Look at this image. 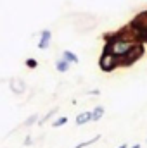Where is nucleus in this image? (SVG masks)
Instances as JSON below:
<instances>
[{
	"label": "nucleus",
	"mask_w": 147,
	"mask_h": 148,
	"mask_svg": "<svg viewBox=\"0 0 147 148\" xmlns=\"http://www.w3.org/2000/svg\"><path fill=\"white\" fill-rule=\"evenodd\" d=\"M62 59L68 60L69 64H78V62H80L78 55H76L74 52H71V50H64V52H62Z\"/></svg>",
	"instance_id": "obj_6"
},
{
	"label": "nucleus",
	"mask_w": 147,
	"mask_h": 148,
	"mask_svg": "<svg viewBox=\"0 0 147 148\" xmlns=\"http://www.w3.org/2000/svg\"><path fill=\"white\" fill-rule=\"evenodd\" d=\"M26 66L30 67V69H35L38 66V62H37V59H26Z\"/></svg>",
	"instance_id": "obj_12"
},
{
	"label": "nucleus",
	"mask_w": 147,
	"mask_h": 148,
	"mask_svg": "<svg viewBox=\"0 0 147 148\" xmlns=\"http://www.w3.org/2000/svg\"><path fill=\"white\" fill-rule=\"evenodd\" d=\"M126 26L130 28V31L135 35V38L142 45H147V9L139 12L137 16H133Z\"/></svg>",
	"instance_id": "obj_2"
},
{
	"label": "nucleus",
	"mask_w": 147,
	"mask_h": 148,
	"mask_svg": "<svg viewBox=\"0 0 147 148\" xmlns=\"http://www.w3.org/2000/svg\"><path fill=\"white\" fill-rule=\"evenodd\" d=\"M50 40H52V33L50 29H43L40 35V41H38V48L40 50H47L50 47Z\"/></svg>",
	"instance_id": "obj_4"
},
{
	"label": "nucleus",
	"mask_w": 147,
	"mask_h": 148,
	"mask_svg": "<svg viewBox=\"0 0 147 148\" xmlns=\"http://www.w3.org/2000/svg\"><path fill=\"white\" fill-rule=\"evenodd\" d=\"M68 121H69V119H68L66 115H62V117H57V119H55V121L52 122V126H54V127H61V126L68 124Z\"/></svg>",
	"instance_id": "obj_10"
},
{
	"label": "nucleus",
	"mask_w": 147,
	"mask_h": 148,
	"mask_svg": "<svg viewBox=\"0 0 147 148\" xmlns=\"http://www.w3.org/2000/svg\"><path fill=\"white\" fill-rule=\"evenodd\" d=\"M102 38H104V47L101 53L111 57L118 69L132 67L146 53V45H142L135 38L128 26H123L112 33H104Z\"/></svg>",
	"instance_id": "obj_1"
},
{
	"label": "nucleus",
	"mask_w": 147,
	"mask_h": 148,
	"mask_svg": "<svg viewBox=\"0 0 147 148\" xmlns=\"http://www.w3.org/2000/svg\"><path fill=\"white\" fill-rule=\"evenodd\" d=\"M102 115H104V107H102V105L95 107V109L92 110V122H97V121H101V119H102Z\"/></svg>",
	"instance_id": "obj_8"
},
{
	"label": "nucleus",
	"mask_w": 147,
	"mask_h": 148,
	"mask_svg": "<svg viewBox=\"0 0 147 148\" xmlns=\"http://www.w3.org/2000/svg\"><path fill=\"white\" fill-rule=\"evenodd\" d=\"M101 140V134H95L94 138H90V140H87V141H83V143H78L74 148H85V147H88V145H94V143H97Z\"/></svg>",
	"instance_id": "obj_9"
},
{
	"label": "nucleus",
	"mask_w": 147,
	"mask_h": 148,
	"mask_svg": "<svg viewBox=\"0 0 147 148\" xmlns=\"http://www.w3.org/2000/svg\"><path fill=\"white\" fill-rule=\"evenodd\" d=\"M92 121V112H83V114H78L76 115V126H81V124H87Z\"/></svg>",
	"instance_id": "obj_5"
},
{
	"label": "nucleus",
	"mask_w": 147,
	"mask_h": 148,
	"mask_svg": "<svg viewBox=\"0 0 147 148\" xmlns=\"http://www.w3.org/2000/svg\"><path fill=\"white\" fill-rule=\"evenodd\" d=\"M55 112H57V107H55V109H52V110L49 112V114H47V115H45V117H43L42 121H38V124H40V126H42V124H45V122H47V121H49V119H50V117H52V115L55 114Z\"/></svg>",
	"instance_id": "obj_11"
},
{
	"label": "nucleus",
	"mask_w": 147,
	"mask_h": 148,
	"mask_svg": "<svg viewBox=\"0 0 147 148\" xmlns=\"http://www.w3.org/2000/svg\"><path fill=\"white\" fill-rule=\"evenodd\" d=\"M38 119V115L35 114V115H31L30 119H26V122H24V126H31V124H35V121Z\"/></svg>",
	"instance_id": "obj_13"
},
{
	"label": "nucleus",
	"mask_w": 147,
	"mask_h": 148,
	"mask_svg": "<svg viewBox=\"0 0 147 148\" xmlns=\"http://www.w3.org/2000/svg\"><path fill=\"white\" fill-rule=\"evenodd\" d=\"M9 88H10L16 95H23V93L26 91V83H24L23 77H12V79L9 81Z\"/></svg>",
	"instance_id": "obj_3"
},
{
	"label": "nucleus",
	"mask_w": 147,
	"mask_h": 148,
	"mask_svg": "<svg viewBox=\"0 0 147 148\" xmlns=\"http://www.w3.org/2000/svg\"><path fill=\"white\" fill-rule=\"evenodd\" d=\"M69 67H71V64H69L68 60H64V59H59V60L55 62V69H57L59 73H68Z\"/></svg>",
	"instance_id": "obj_7"
},
{
	"label": "nucleus",
	"mask_w": 147,
	"mask_h": 148,
	"mask_svg": "<svg viewBox=\"0 0 147 148\" xmlns=\"http://www.w3.org/2000/svg\"><path fill=\"white\" fill-rule=\"evenodd\" d=\"M88 95H99V90H92V91H88Z\"/></svg>",
	"instance_id": "obj_14"
},
{
	"label": "nucleus",
	"mask_w": 147,
	"mask_h": 148,
	"mask_svg": "<svg viewBox=\"0 0 147 148\" xmlns=\"http://www.w3.org/2000/svg\"><path fill=\"white\" fill-rule=\"evenodd\" d=\"M118 148H128V145L125 143V145H119V147H118Z\"/></svg>",
	"instance_id": "obj_15"
},
{
	"label": "nucleus",
	"mask_w": 147,
	"mask_h": 148,
	"mask_svg": "<svg viewBox=\"0 0 147 148\" xmlns=\"http://www.w3.org/2000/svg\"><path fill=\"white\" fill-rule=\"evenodd\" d=\"M130 148H140V145H133V147H130Z\"/></svg>",
	"instance_id": "obj_16"
}]
</instances>
